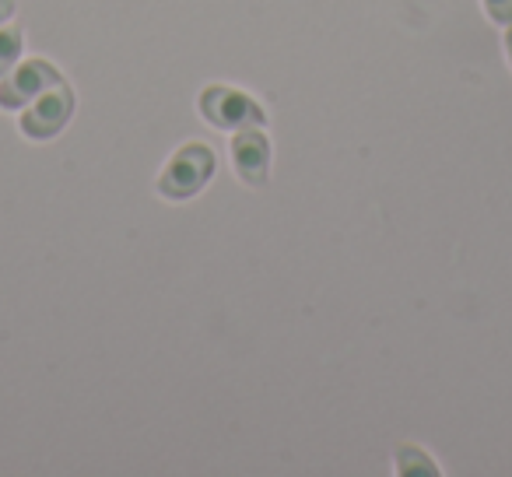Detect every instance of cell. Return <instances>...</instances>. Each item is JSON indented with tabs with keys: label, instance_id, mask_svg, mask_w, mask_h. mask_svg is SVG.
<instances>
[{
	"label": "cell",
	"instance_id": "6da1fadb",
	"mask_svg": "<svg viewBox=\"0 0 512 477\" xmlns=\"http://www.w3.org/2000/svg\"><path fill=\"white\" fill-rule=\"evenodd\" d=\"M207 172H211V165H204V169H190V165H186V155H183L169 165L162 190L169 193V197H186V193H193L197 186H204Z\"/></svg>",
	"mask_w": 512,
	"mask_h": 477
}]
</instances>
